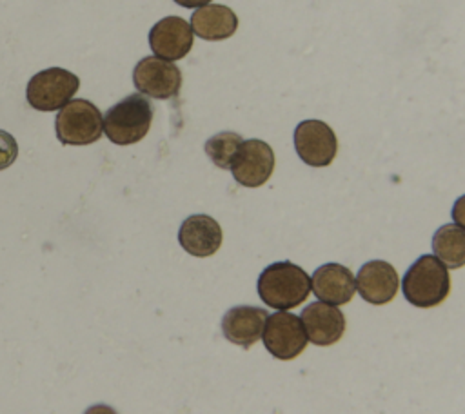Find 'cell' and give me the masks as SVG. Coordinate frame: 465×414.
Returning a JSON list of instances; mask_svg holds the SVG:
<instances>
[{
    "label": "cell",
    "instance_id": "ac0fdd59",
    "mask_svg": "<svg viewBox=\"0 0 465 414\" xmlns=\"http://www.w3.org/2000/svg\"><path fill=\"white\" fill-rule=\"evenodd\" d=\"M242 142L243 140L238 133L222 131L205 142V153L216 167L229 169Z\"/></svg>",
    "mask_w": 465,
    "mask_h": 414
},
{
    "label": "cell",
    "instance_id": "6da1fadb",
    "mask_svg": "<svg viewBox=\"0 0 465 414\" xmlns=\"http://www.w3.org/2000/svg\"><path fill=\"white\" fill-rule=\"evenodd\" d=\"M260 300L278 310H289L303 303L311 292V276L292 261L267 265L258 276Z\"/></svg>",
    "mask_w": 465,
    "mask_h": 414
},
{
    "label": "cell",
    "instance_id": "52a82bcc",
    "mask_svg": "<svg viewBox=\"0 0 465 414\" xmlns=\"http://www.w3.org/2000/svg\"><path fill=\"white\" fill-rule=\"evenodd\" d=\"M133 84L143 96L167 100L178 94L182 87V71L169 60L145 56L133 69Z\"/></svg>",
    "mask_w": 465,
    "mask_h": 414
},
{
    "label": "cell",
    "instance_id": "5b68a950",
    "mask_svg": "<svg viewBox=\"0 0 465 414\" xmlns=\"http://www.w3.org/2000/svg\"><path fill=\"white\" fill-rule=\"evenodd\" d=\"M80 80L67 69L49 67L33 74L25 87L27 104L36 111H60L73 100Z\"/></svg>",
    "mask_w": 465,
    "mask_h": 414
},
{
    "label": "cell",
    "instance_id": "7402d4cb",
    "mask_svg": "<svg viewBox=\"0 0 465 414\" xmlns=\"http://www.w3.org/2000/svg\"><path fill=\"white\" fill-rule=\"evenodd\" d=\"M178 5L182 7H202V5H207L211 0H174Z\"/></svg>",
    "mask_w": 465,
    "mask_h": 414
},
{
    "label": "cell",
    "instance_id": "30bf717a",
    "mask_svg": "<svg viewBox=\"0 0 465 414\" xmlns=\"http://www.w3.org/2000/svg\"><path fill=\"white\" fill-rule=\"evenodd\" d=\"M149 45L154 56L174 62L183 58L193 47V29L180 16H165L149 31Z\"/></svg>",
    "mask_w": 465,
    "mask_h": 414
},
{
    "label": "cell",
    "instance_id": "4fadbf2b",
    "mask_svg": "<svg viewBox=\"0 0 465 414\" xmlns=\"http://www.w3.org/2000/svg\"><path fill=\"white\" fill-rule=\"evenodd\" d=\"M267 310L254 305L231 307L222 318V334L227 341L243 349L252 347L263 334Z\"/></svg>",
    "mask_w": 465,
    "mask_h": 414
},
{
    "label": "cell",
    "instance_id": "5bb4252c",
    "mask_svg": "<svg viewBox=\"0 0 465 414\" xmlns=\"http://www.w3.org/2000/svg\"><path fill=\"white\" fill-rule=\"evenodd\" d=\"M222 227L207 214H193L185 218L178 231L182 249L196 258L214 254L222 245Z\"/></svg>",
    "mask_w": 465,
    "mask_h": 414
},
{
    "label": "cell",
    "instance_id": "e0dca14e",
    "mask_svg": "<svg viewBox=\"0 0 465 414\" xmlns=\"http://www.w3.org/2000/svg\"><path fill=\"white\" fill-rule=\"evenodd\" d=\"M434 256L447 269H460L465 265V229L456 223L441 225L432 236Z\"/></svg>",
    "mask_w": 465,
    "mask_h": 414
},
{
    "label": "cell",
    "instance_id": "8992f818",
    "mask_svg": "<svg viewBox=\"0 0 465 414\" xmlns=\"http://www.w3.org/2000/svg\"><path fill=\"white\" fill-rule=\"evenodd\" d=\"M263 345L276 360H292L307 347V334L302 320L296 314L280 310L267 316L263 334Z\"/></svg>",
    "mask_w": 465,
    "mask_h": 414
},
{
    "label": "cell",
    "instance_id": "2e32d148",
    "mask_svg": "<svg viewBox=\"0 0 465 414\" xmlns=\"http://www.w3.org/2000/svg\"><path fill=\"white\" fill-rule=\"evenodd\" d=\"M238 18L234 11L227 5L207 4L198 7L191 16V29L200 38L216 42L225 40L236 33Z\"/></svg>",
    "mask_w": 465,
    "mask_h": 414
},
{
    "label": "cell",
    "instance_id": "9c48e42d",
    "mask_svg": "<svg viewBox=\"0 0 465 414\" xmlns=\"http://www.w3.org/2000/svg\"><path fill=\"white\" fill-rule=\"evenodd\" d=\"M298 156L311 167H327L338 151L334 131L322 120H303L294 129Z\"/></svg>",
    "mask_w": 465,
    "mask_h": 414
},
{
    "label": "cell",
    "instance_id": "7c38bea8",
    "mask_svg": "<svg viewBox=\"0 0 465 414\" xmlns=\"http://www.w3.org/2000/svg\"><path fill=\"white\" fill-rule=\"evenodd\" d=\"M302 325L307 340L314 345L327 347L336 343L345 332V316L334 305L314 301L302 310Z\"/></svg>",
    "mask_w": 465,
    "mask_h": 414
},
{
    "label": "cell",
    "instance_id": "ba28073f",
    "mask_svg": "<svg viewBox=\"0 0 465 414\" xmlns=\"http://www.w3.org/2000/svg\"><path fill=\"white\" fill-rule=\"evenodd\" d=\"M229 169L240 185L260 187L271 178L274 171V153L263 140H243Z\"/></svg>",
    "mask_w": 465,
    "mask_h": 414
},
{
    "label": "cell",
    "instance_id": "ffe728a7",
    "mask_svg": "<svg viewBox=\"0 0 465 414\" xmlns=\"http://www.w3.org/2000/svg\"><path fill=\"white\" fill-rule=\"evenodd\" d=\"M452 220L456 225H460L461 229H465V194L460 196L454 205H452Z\"/></svg>",
    "mask_w": 465,
    "mask_h": 414
},
{
    "label": "cell",
    "instance_id": "277c9868",
    "mask_svg": "<svg viewBox=\"0 0 465 414\" xmlns=\"http://www.w3.org/2000/svg\"><path fill=\"white\" fill-rule=\"evenodd\" d=\"M54 131L64 145H89L102 138L104 118L93 102L76 98L58 111Z\"/></svg>",
    "mask_w": 465,
    "mask_h": 414
},
{
    "label": "cell",
    "instance_id": "44dd1931",
    "mask_svg": "<svg viewBox=\"0 0 465 414\" xmlns=\"http://www.w3.org/2000/svg\"><path fill=\"white\" fill-rule=\"evenodd\" d=\"M84 414H116V410L109 405H104V403H96L93 407H89Z\"/></svg>",
    "mask_w": 465,
    "mask_h": 414
},
{
    "label": "cell",
    "instance_id": "8fae6325",
    "mask_svg": "<svg viewBox=\"0 0 465 414\" xmlns=\"http://www.w3.org/2000/svg\"><path fill=\"white\" fill-rule=\"evenodd\" d=\"M400 278L396 269L383 260H371L363 263L356 274V291L372 305L389 303L396 296Z\"/></svg>",
    "mask_w": 465,
    "mask_h": 414
},
{
    "label": "cell",
    "instance_id": "7a4b0ae2",
    "mask_svg": "<svg viewBox=\"0 0 465 414\" xmlns=\"http://www.w3.org/2000/svg\"><path fill=\"white\" fill-rule=\"evenodd\" d=\"M401 292L414 307H436L450 292L449 269L434 254H423L407 269L401 280Z\"/></svg>",
    "mask_w": 465,
    "mask_h": 414
},
{
    "label": "cell",
    "instance_id": "9a60e30c",
    "mask_svg": "<svg viewBox=\"0 0 465 414\" xmlns=\"http://www.w3.org/2000/svg\"><path fill=\"white\" fill-rule=\"evenodd\" d=\"M314 296L329 305L349 303L356 291V280L351 269L340 263H325L318 267L311 278Z\"/></svg>",
    "mask_w": 465,
    "mask_h": 414
},
{
    "label": "cell",
    "instance_id": "3957f363",
    "mask_svg": "<svg viewBox=\"0 0 465 414\" xmlns=\"http://www.w3.org/2000/svg\"><path fill=\"white\" fill-rule=\"evenodd\" d=\"M153 104L142 93L116 102L104 114V133L116 145H131L145 138L153 123Z\"/></svg>",
    "mask_w": 465,
    "mask_h": 414
},
{
    "label": "cell",
    "instance_id": "d6986e66",
    "mask_svg": "<svg viewBox=\"0 0 465 414\" xmlns=\"http://www.w3.org/2000/svg\"><path fill=\"white\" fill-rule=\"evenodd\" d=\"M16 156H18V143L15 136L0 129V171L13 165Z\"/></svg>",
    "mask_w": 465,
    "mask_h": 414
}]
</instances>
